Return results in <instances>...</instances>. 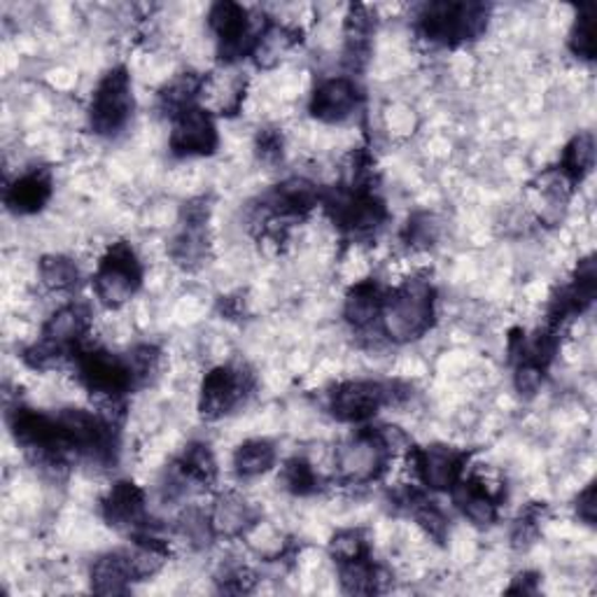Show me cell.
Segmentation results:
<instances>
[{
  "instance_id": "1",
  "label": "cell",
  "mask_w": 597,
  "mask_h": 597,
  "mask_svg": "<svg viewBox=\"0 0 597 597\" xmlns=\"http://www.w3.org/2000/svg\"><path fill=\"white\" fill-rule=\"evenodd\" d=\"M383 329L388 339L409 343L425 334L434 320V290L428 280H409L385 297Z\"/></svg>"
},
{
  "instance_id": "2",
  "label": "cell",
  "mask_w": 597,
  "mask_h": 597,
  "mask_svg": "<svg viewBox=\"0 0 597 597\" xmlns=\"http://www.w3.org/2000/svg\"><path fill=\"white\" fill-rule=\"evenodd\" d=\"M488 21V10L467 3H434L420 14V31L432 42L455 45L476 38Z\"/></svg>"
},
{
  "instance_id": "3",
  "label": "cell",
  "mask_w": 597,
  "mask_h": 597,
  "mask_svg": "<svg viewBox=\"0 0 597 597\" xmlns=\"http://www.w3.org/2000/svg\"><path fill=\"white\" fill-rule=\"evenodd\" d=\"M390 444L383 432H360L350 436L337 453V474L343 483L362 485L379 478L390 460Z\"/></svg>"
},
{
  "instance_id": "4",
  "label": "cell",
  "mask_w": 597,
  "mask_h": 597,
  "mask_svg": "<svg viewBox=\"0 0 597 597\" xmlns=\"http://www.w3.org/2000/svg\"><path fill=\"white\" fill-rule=\"evenodd\" d=\"M141 278H143V271L136 259V253L131 250L126 243H117V246L107 250V255L101 259L96 269V276H94L96 297L105 306L117 308L138 292Z\"/></svg>"
},
{
  "instance_id": "5",
  "label": "cell",
  "mask_w": 597,
  "mask_h": 597,
  "mask_svg": "<svg viewBox=\"0 0 597 597\" xmlns=\"http://www.w3.org/2000/svg\"><path fill=\"white\" fill-rule=\"evenodd\" d=\"M131 110H134V92H131L128 73L124 69L110 71L99 82L92 99L90 120L94 131L101 136L117 134L126 126Z\"/></svg>"
},
{
  "instance_id": "6",
  "label": "cell",
  "mask_w": 597,
  "mask_h": 597,
  "mask_svg": "<svg viewBox=\"0 0 597 597\" xmlns=\"http://www.w3.org/2000/svg\"><path fill=\"white\" fill-rule=\"evenodd\" d=\"M208 19L219 42V54H223L225 61H236L243 54H250L257 45V38L264 31H255L248 10L236 3L213 6Z\"/></svg>"
},
{
  "instance_id": "7",
  "label": "cell",
  "mask_w": 597,
  "mask_h": 597,
  "mask_svg": "<svg viewBox=\"0 0 597 597\" xmlns=\"http://www.w3.org/2000/svg\"><path fill=\"white\" fill-rule=\"evenodd\" d=\"M80 381L90 392L113 400L134 385L136 373L131 369V362L113 356V352L92 350L80 358Z\"/></svg>"
},
{
  "instance_id": "8",
  "label": "cell",
  "mask_w": 597,
  "mask_h": 597,
  "mask_svg": "<svg viewBox=\"0 0 597 597\" xmlns=\"http://www.w3.org/2000/svg\"><path fill=\"white\" fill-rule=\"evenodd\" d=\"M392 400V388L373 381H348L331 392V413L343 423H362Z\"/></svg>"
},
{
  "instance_id": "9",
  "label": "cell",
  "mask_w": 597,
  "mask_h": 597,
  "mask_svg": "<svg viewBox=\"0 0 597 597\" xmlns=\"http://www.w3.org/2000/svg\"><path fill=\"white\" fill-rule=\"evenodd\" d=\"M217 147V128L204 107L189 105L173 117L171 150L181 157H204Z\"/></svg>"
},
{
  "instance_id": "10",
  "label": "cell",
  "mask_w": 597,
  "mask_h": 597,
  "mask_svg": "<svg viewBox=\"0 0 597 597\" xmlns=\"http://www.w3.org/2000/svg\"><path fill=\"white\" fill-rule=\"evenodd\" d=\"M413 470L430 491H453L462 478L467 453L451 446H428L413 451Z\"/></svg>"
},
{
  "instance_id": "11",
  "label": "cell",
  "mask_w": 597,
  "mask_h": 597,
  "mask_svg": "<svg viewBox=\"0 0 597 597\" xmlns=\"http://www.w3.org/2000/svg\"><path fill=\"white\" fill-rule=\"evenodd\" d=\"M250 390V375L243 369L217 367L213 369L202 388V413L206 418H219L229 413Z\"/></svg>"
},
{
  "instance_id": "12",
  "label": "cell",
  "mask_w": 597,
  "mask_h": 597,
  "mask_svg": "<svg viewBox=\"0 0 597 597\" xmlns=\"http://www.w3.org/2000/svg\"><path fill=\"white\" fill-rule=\"evenodd\" d=\"M360 105V92L352 80L348 78H329L322 84H318V90L311 101V113L320 122H343L352 113H356Z\"/></svg>"
},
{
  "instance_id": "13",
  "label": "cell",
  "mask_w": 597,
  "mask_h": 597,
  "mask_svg": "<svg viewBox=\"0 0 597 597\" xmlns=\"http://www.w3.org/2000/svg\"><path fill=\"white\" fill-rule=\"evenodd\" d=\"M103 516L110 525L124 529V533H141L147 523L143 491L126 481L113 485V491L103 502Z\"/></svg>"
},
{
  "instance_id": "14",
  "label": "cell",
  "mask_w": 597,
  "mask_h": 597,
  "mask_svg": "<svg viewBox=\"0 0 597 597\" xmlns=\"http://www.w3.org/2000/svg\"><path fill=\"white\" fill-rule=\"evenodd\" d=\"M257 512L255 506L238 493H227L219 497L213 506L210 525L213 533L219 537H240L255 525Z\"/></svg>"
},
{
  "instance_id": "15",
  "label": "cell",
  "mask_w": 597,
  "mask_h": 597,
  "mask_svg": "<svg viewBox=\"0 0 597 597\" xmlns=\"http://www.w3.org/2000/svg\"><path fill=\"white\" fill-rule=\"evenodd\" d=\"M453 497L464 518L476 527H491L497 521V497L485 491L476 478H460L453 488Z\"/></svg>"
},
{
  "instance_id": "16",
  "label": "cell",
  "mask_w": 597,
  "mask_h": 597,
  "mask_svg": "<svg viewBox=\"0 0 597 597\" xmlns=\"http://www.w3.org/2000/svg\"><path fill=\"white\" fill-rule=\"evenodd\" d=\"M136 581L128 553H105L92 567V588L99 595H122Z\"/></svg>"
},
{
  "instance_id": "17",
  "label": "cell",
  "mask_w": 597,
  "mask_h": 597,
  "mask_svg": "<svg viewBox=\"0 0 597 597\" xmlns=\"http://www.w3.org/2000/svg\"><path fill=\"white\" fill-rule=\"evenodd\" d=\"M385 297L388 295L373 280L356 285L346 299V320L356 329L369 327L373 320L381 318Z\"/></svg>"
},
{
  "instance_id": "18",
  "label": "cell",
  "mask_w": 597,
  "mask_h": 597,
  "mask_svg": "<svg viewBox=\"0 0 597 597\" xmlns=\"http://www.w3.org/2000/svg\"><path fill=\"white\" fill-rule=\"evenodd\" d=\"M52 194V183L50 175L42 171H31L27 175H21L8 187V206L14 208L17 213H35L48 204V198Z\"/></svg>"
},
{
  "instance_id": "19",
  "label": "cell",
  "mask_w": 597,
  "mask_h": 597,
  "mask_svg": "<svg viewBox=\"0 0 597 597\" xmlns=\"http://www.w3.org/2000/svg\"><path fill=\"white\" fill-rule=\"evenodd\" d=\"M276 464V446L267 439H253L234 453V470L243 478L267 474Z\"/></svg>"
},
{
  "instance_id": "20",
  "label": "cell",
  "mask_w": 597,
  "mask_h": 597,
  "mask_svg": "<svg viewBox=\"0 0 597 597\" xmlns=\"http://www.w3.org/2000/svg\"><path fill=\"white\" fill-rule=\"evenodd\" d=\"M178 472L189 483H198V485L213 483L217 476V464L210 449L204 444H192L178 464Z\"/></svg>"
},
{
  "instance_id": "21",
  "label": "cell",
  "mask_w": 597,
  "mask_h": 597,
  "mask_svg": "<svg viewBox=\"0 0 597 597\" xmlns=\"http://www.w3.org/2000/svg\"><path fill=\"white\" fill-rule=\"evenodd\" d=\"M379 569L364 556L350 563H341V586L350 595H369L379 590Z\"/></svg>"
},
{
  "instance_id": "22",
  "label": "cell",
  "mask_w": 597,
  "mask_h": 597,
  "mask_svg": "<svg viewBox=\"0 0 597 597\" xmlns=\"http://www.w3.org/2000/svg\"><path fill=\"white\" fill-rule=\"evenodd\" d=\"M78 267L69 257L50 255L40 261V280L52 292H65L78 282Z\"/></svg>"
},
{
  "instance_id": "23",
  "label": "cell",
  "mask_w": 597,
  "mask_h": 597,
  "mask_svg": "<svg viewBox=\"0 0 597 597\" xmlns=\"http://www.w3.org/2000/svg\"><path fill=\"white\" fill-rule=\"evenodd\" d=\"M593 159H595V143H593V136L590 134H584V136H577L574 138L567 150H565V157H563V175L569 181H581L584 175L590 171L593 166Z\"/></svg>"
},
{
  "instance_id": "24",
  "label": "cell",
  "mask_w": 597,
  "mask_h": 597,
  "mask_svg": "<svg viewBox=\"0 0 597 597\" xmlns=\"http://www.w3.org/2000/svg\"><path fill=\"white\" fill-rule=\"evenodd\" d=\"M572 52L581 59H593L595 54V42H593V10L586 8L579 12L577 21H574L572 38H569Z\"/></svg>"
},
{
  "instance_id": "25",
  "label": "cell",
  "mask_w": 597,
  "mask_h": 597,
  "mask_svg": "<svg viewBox=\"0 0 597 597\" xmlns=\"http://www.w3.org/2000/svg\"><path fill=\"white\" fill-rule=\"evenodd\" d=\"M331 556L339 563H350L367 556V542L358 529H343L334 539H331Z\"/></svg>"
},
{
  "instance_id": "26",
  "label": "cell",
  "mask_w": 597,
  "mask_h": 597,
  "mask_svg": "<svg viewBox=\"0 0 597 597\" xmlns=\"http://www.w3.org/2000/svg\"><path fill=\"white\" fill-rule=\"evenodd\" d=\"M285 483H287V488L295 491L297 495L313 493L316 485H318V476L313 472V464H308L306 460H299V457L292 460L285 467Z\"/></svg>"
},
{
  "instance_id": "27",
  "label": "cell",
  "mask_w": 597,
  "mask_h": 597,
  "mask_svg": "<svg viewBox=\"0 0 597 597\" xmlns=\"http://www.w3.org/2000/svg\"><path fill=\"white\" fill-rule=\"evenodd\" d=\"M542 381H544V367L535 362H521L516 371V385L521 392L535 394L542 388Z\"/></svg>"
},
{
  "instance_id": "28",
  "label": "cell",
  "mask_w": 597,
  "mask_h": 597,
  "mask_svg": "<svg viewBox=\"0 0 597 597\" xmlns=\"http://www.w3.org/2000/svg\"><path fill=\"white\" fill-rule=\"evenodd\" d=\"M259 152L264 159H271V157H278V154L282 152V138L276 134V131H264V134L259 136Z\"/></svg>"
},
{
  "instance_id": "29",
  "label": "cell",
  "mask_w": 597,
  "mask_h": 597,
  "mask_svg": "<svg viewBox=\"0 0 597 597\" xmlns=\"http://www.w3.org/2000/svg\"><path fill=\"white\" fill-rule=\"evenodd\" d=\"M577 512H579V518H584L588 525L595 523V485H588V488L579 495Z\"/></svg>"
}]
</instances>
